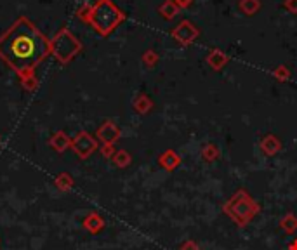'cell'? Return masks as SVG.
<instances>
[{
    "label": "cell",
    "instance_id": "15",
    "mask_svg": "<svg viewBox=\"0 0 297 250\" xmlns=\"http://www.w3.org/2000/svg\"><path fill=\"white\" fill-rule=\"evenodd\" d=\"M149 106H151V102L146 99V96H141V99H139V101H136V108H138L141 113H146V109H148Z\"/></svg>",
    "mask_w": 297,
    "mask_h": 250
},
{
    "label": "cell",
    "instance_id": "11",
    "mask_svg": "<svg viewBox=\"0 0 297 250\" xmlns=\"http://www.w3.org/2000/svg\"><path fill=\"white\" fill-rule=\"evenodd\" d=\"M261 150L266 153V155H276L280 150V141L275 138V136H266L261 143Z\"/></svg>",
    "mask_w": 297,
    "mask_h": 250
},
{
    "label": "cell",
    "instance_id": "4",
    "mask_svg": "<svg viewBox=\"0 0 297 250\" xmlns=\"http://www.w3.org/2000/svg\"><path fill=\"white\" fill-rule=\"evenodd\" d=\"M52 49H54V56H56L61 63H68V61L78 52L80 46H78L77 40L68 32H61L59 35L56 37V40H54Z\"/></svg>",
    "mask_w": 297,
    "mask_h": 250
},
{
    "label": "cell",
    "instance_id": "13",
    "mask_svg": "<svg viewBox=\"0 0 297 250\" xmlns=\"http://www.w3.org/2000/svg\"><path fill=\"white\" fill-rule=\"evenodd\" d=\"M113 163L118 167V169H125V167H129V163H131V155H129L127 151H124V150H120V151H115L113 155Z\"/></svg>",
    "mask_w": 297,
    "mask_h": 250
},
{
    "label": "cell",
    "instance_id": "14",
    "mask_svg": "<svg viewBox=\"0 0 297 250\" xmlns=\"http://www.w3.org/2000/svg\"><path fill=\"white\" fill-rule=\"evenodd\" d=\"M203 158L207 160V162H214V160L219 156V151H217V148L216 146H212V145H209V146H205V150H203Z\"/></svg>",
    "mask_w": 297,
    "mask_h": 250
},
{
    "label": "cell",
    "instance_id": "2",
    "mask_svg": "<svg viewBox=\"0 0 297 250\" xmlns=\"http://www.w3.org/2000/svg\"><path fill=\"white\" fill-rule=\"evenodd\" d=\"M223 210L226 215H230L237 226H245L250 222L252 217L259 214V205L252 200V197L245 190H238L226 203L223 205Z\"/></svg>",
    "mask_w": 297,
    "mask_h": 250
},
{
    "label": "cell",
    "instance_id": "16",
    "mask_svg": "<svg viewBox=\"0 0 297 250\" xmlns=\"http://www.w3.org/2000/svg\"><path fill=\"white\" fill-rule=\"evenodd\" d=\"M179 250H200V247H198L193 240H188L186 243H183V245H181Z\"/></svg>",
    "mask_w": 297,
    "mask_h": 250
},
{
    "label": "cell",
    "instance_id": "6",
    "mask_svg": "<svg viewBox=\"0 0 297 250\" xmlns=\"http://www.w3.org/2000/svg\"><path fill=\"white\" fill-rule=\"evenodd\" d=\"M98 138L101 139L104 145H113V143L120 138V129H118L113 122H106L99 127Z\"/></svg>",
    "mask_w": 297,
    "mask_h": 250
},
{
    "label": "cell",
    "instance_id": "7",
    "mask_svg": "<svg viewBox=\"0 0 297 250\" xmlns=\"http://www.w3.org/2000/svg\"><path fill=\"white\" fill-rule=\"evenodd\" d=\"M82 226H84L89 233H99L104 228V219L99 214H96V212H91V214L85 215V219L82 221Z\"/></svg>",
    "mask_w": 297,
    "mask_h": 250
},
{
    "label": "cell",
    "instance_id": "1",
    "mask_svg": "<svg viewBox=\"0 0 297 250\" xmlns=\"http://www.w3.org/2000/svg\"><path fill=\"white\" fill-rule=\"evenodd\" d=\"M49 52V40L26 18H19L0 37V57L23 78L28 77Z\"/></svg>",
    "mask_w": 297,
    "mask_h": 250
},
{
    "label": "cell",
    "instance_id": "18",
    "mask_svg": "<svg viewBox=\"0 0 297 250\" xmlns=\"http://www.w3.org/2000/svg\"><path fill=\"white\" fill-rule=\"evenodd\" d=\"M289 250H297V240H294L292 243L289 245Z\"/></svg>",
    "mask_w": 297,
    "mask_h": 250
},
{
    "label": "cell",
    "instance_id": "17",
    "mask_svg": "<svg viewBox=\"0 0 297 250\" xmlns=\"http://www.w3.org/2000/svg\"><path fill=\"white\" fill-rule=\"evenodd\" d=\"M103 155L106 156V158H113V155H115L113 145H104L103 146Z\"/></svg>",
    "mask_w": 297,
    "mask_h": 250
},
{
    "label": "cell",
    "instance_id": "8",
    "mask_svg": "<svg viewBox=\"0 0 297 250\" xmlns=\"http://www.w3.org/2000/svg\"><path fill=\"white\" fill-rule=\"evenodd\" d=\"M158 162L165 170H174V169H177V165L181 163V158H179V155H177L176 151H172V150H167V151L158 158Z\"/></svg>",
    "mask_w": 297,
    "mask_h": 250
},
{
    "label": "cell",
    "instance_id": "10",
    "mask_svg": "<svg viewBox=\"0 0 297 250\" xmlns=\"http://www.w3.org/2000/svg\"><path fill=\"white\" fill-rule=\"evenodd\" d=\"M73 184H75V181H73V177L70 176L68 172H61L59 176L54 179V186L57 188L59 191H70L71 188H73Z\"/></svg>",
    "mask_w": 297,
    "mask_h": 250
},
{
    "label": "cell",
    "instance_id": "12",
    "mask_svg": "<svg viewBox=\"0 0 297 250\" xmlns=\"http://www.w3.org/2000/svg\"><path fill=\"white\" fill-rule=\"evenodd\" d=\"M280 226H282V229H283V231H287V233L297 231V217L294 214L283 215L282 221H280Z\"/></svg>",
    "mask_w": 297,
    "mask_h": 250
},
{
    "label": "cell",
    "instance_id": "9",
    "mask_svg": "<svg viewBox=\"0 0 297 250\" xmlns=\"http://www.w3.org/2000/svg\"><path fill=\"white\" fill-rule=\"evenodd\" d=\"M50 146H52L57 153H63L64 150H68V146H71V141L64 132H56V134L50 138Z\"/></svg>",
    "mask_w": 297,
    "mask_h": 250
},
{
    "label": "cell",
    "instance_id": "5",
    "mask_svg": "<svg viewBox=\"0 0 297 250\" xmlns=\"http://www.w3.org/2000/svg\"><path fill=\"white\" fill-rule=\"evenodd\" d=\"M71 148H73V151L77 153L80 158H89V156L98 150V141H96L91 134H87V132H80V134H77V138L71 141Z\"/></svg>",
    "mask_w": 297,
    "mask_h": 250
},
{
    "label": "cell",
    "instance_id": "3",
    "mask_svg": "<svg viewBox=\"0 0 297 250\" xmlns=\"http://www.w3.org/2000/svg\"><path fill=\"white\" fill-rule=\"evenodd\" d=\"M122 19V14L110 0H101L91 12V23L99 33H110L115 28L118 21Z\"/></svg>",
    "mask_w": 297,
    "mask_h": 250
}]
</instances>
